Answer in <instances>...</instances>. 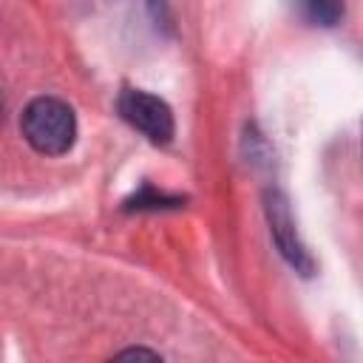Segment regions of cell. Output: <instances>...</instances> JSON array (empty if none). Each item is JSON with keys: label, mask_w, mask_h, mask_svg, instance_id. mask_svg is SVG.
<instances>
[{"label": "cell", "mask_w": 363, "mask_h": 363, "mask_svg": "<svg viewBox=\"0 0 363 363\" xmlns=\"http://www.w3.org/2000/svg\"><path fill=\"white\" fill-rule=\"evenodd\" d=\"M264 216H267L269 235H272V244L281 252V258L298 275L312 278L315 275V258H312V252L306 250V244L298 235V227H295V218H292V207H289V199H286L284 190H278V187H267L264 190Z\"/></svg>", "instance_id": "2"}, {"label": "cell", "mask_w": 363, "mask_h": 363, "mask_svg": "<svg viewBox=\"0 0 363 363\" xmlns=\"http://www.w3.org/2000/svg\"><path fill=\"white\" fill-rule=\"evenodd\" d=\"M23 139L43 156H62L77 142L74 108L57 96H37L23 108L20 116Z\"/></svg>", "instance_id": "1"}, {"label": "cell", "mask_w": 363, "mask_h": 363, "mask_svg": "<svg viewBox=\"0 0 363 363\" xmlns=\"http://www.w3.org/2000/svg\"><path fill=\"white\" fill-rule=\"evenodd\" d=\"M116 111L147 142H153V145H170L173 142L176 122H173L170 105L162 96L147 94L142 88H125L116 99Z\"/></svg>", "instance_id": "3"}, {"label": "cell", "mask_w": 363, "mask_h": 363, "mask_svg": "<svg viewBox=\"0 0 363 363\" xmlns=\"http://www.w3.org/2000/svg\"><path fill=\"white\" fill-rule=\"evenodd\" d=\"M184 204V196H173V193H162V190H156L153 184H142L133 196H128L125 199V204H122V210H128V213H142V210H176V207H182Z\"/></svg>", "instance_id": "5"}, {"label": "cell", "mask_w": 363, "mask_h": 363, "mask_svg": "<svg viewBox=\"0 0 363 363\" xmlns=\"http://www.w3.org/2000/svg\"><path fill=\"white\" fill-rule=\"evenodd\" d=\"M116 357H119V360H125V357H145V360H159L162 354H159V352H150V349H142V346H136V349H122V352H116Z\"/></svg>", "instance_id": "7"}, {"label": "cell", "mask_w": 363, "mask_h": 363, "mask_svg": "<svg viewBox=\"0 0 363 363\" xmlns=\"http://www.w3.org/2000/svg\"><path fill=\"white\" fill-rule=\"evenodd\" d=\"M147 9H150V17L156 20V26H162V28L170 26V6H167V0H147Z\"/></svg>", "instance_id": "6"}, {"label": "cell", "mask_w": 363, "mask_h": 363, "mask_svg": "<svg viewBox=\"0 0 363 363\" xmlns=\"http://www.w3.org/2000/svg\"><path fill=\"white\" fill-rule=\"evenodd\" d=\"M301 20L309 26L332 28L343 20V0H289Z\"/></svg>", "instance_id": "4"}]
</instances>
